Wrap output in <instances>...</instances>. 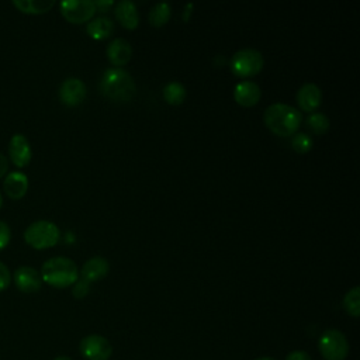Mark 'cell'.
I'll list each match as a JSON object with an SVG mask.
<instances>
[{
    "label": "cell",
    "instance_id": "cell-1",
    "mask_svg": "<svg viewBox=\"0 0 360 360\" xmlns=\"http://www.w3.org/2000/svg\"><path fill=\"white\" fill-rule=\"evenodd\" d=\"M266 127L278 136H291L301 125L302 114L287 103H273L263 112Z\"/></svg>",
    "mask_w": 360,
    "mask_h": 360
},
{
    "label": "cell",
    "instance_id": "cell-2",
    "mask_svg": "<svg viewBox=\"0 0 360 360\" xmlns=\"http://www.w3.org/2000/svg\"><path fill=\"white\" fill-rule=\"evenodd\" d=\"M100 90L111 101L127 103L135 96L136 86L127 70L111 68L103 73L100 79Z\"/></svg>",
    "mask_w": 360,
    "mask_h": 360
},
{
    "label": "cell",
    "instance_id": "cell-3",
    "mask_svg": "<svg viewBox=\"0 0 360 360\" xmlns=\"http://www.w3.org/2000/svg\"><path fill=\"white\" fill-rule=\"evenodd\" d=\"M41 278L55 288H66L79 280L76 263L65 256L48 259L41 267Z\"/></svg>",
    "mask_w": 360,
    "mask_h": 360
},
{
    "label": "cell",
    "instance_id": "cell-4",
    "mask_svg": "<svg viewBox=\"0 0 360 360\" xmlns=\"http://www.w3.org/2000/svg\"><path fill=\"white\" fill-rule=\"evenodd\" d=\"M59 236V228L46 219L35 221L24 231V240L34 249L52 248L58 243Z\"/></svg>",
    "mask_w": 360,
    "mask_h": 360
},
{
    "label": "cell",
    "instance_id": "cell-5",
    "mask_svg": "<svg viewBox=\"0 0 360 360\" xmlns=\"http://www.w3.org/2000/svg\"><path fill=\"white\" fill-rule=\"evenodd\" d=\"M264 65L260 51L255 48H243L236 51L231 59V69L239 77H250L257 75Z\"/></svg>",
    "mask_w": 360,
    "mask_h": 360
},
{
    "label": "cell",
    "instance_id": "cell-6",
    "mask_svg": "<svg viewBox=\"0 0 360 360\" xmlns=\"http://www.w3.org/2000/svg\"><path fill=\"white\" fill-rule=\"evenodd\" d=\"M318 349L325 360H345L349 354V342L340 330L328 329L321 335Z\"/></svg>",
    "mask_w": 360,
    "mask_h": 360
},
{
    "label": "cell",
    "instance_id": "cell-7",
    "mask_svg": "<svg viewBox=\"0 0 360 360\" xmlns=\"http://www.w3.org/2000/svg\"><path fill=\"white\" fill-rule=\"evenodd\" d=\"M79 352L86 360H108L112 354V345L101 335H87L79 343Z\"/></svg>",
    "mask_w": 360,
    "mask_h": 360
},
{
    "label": "cell",
    "instance_id": "cell-8",
    "mask_svg": "<svg viewBox=\"0 0 360 360\" xmlns=\"http://www.w3.org/2000/svg\"><path fill=\"white\" fill-rule=\"evenodd\" d=\"M62 15L72 24L89 21L96 13V4L91 0H63L59 4Z\"/></svg>",
    "mask_w": 360,
    "mask_h": 360
},
{
    "label": "cell",
    "instance_id": "cell-9",
    "mask_svg": "<svg viewBox=\"0 0 360 360\" xmlns=\"http://www.w3.org/2000/svg\"><path fill=\"white\" fill-rule=\"evenodd\" d=\"M86 94H87L86 84L83 83V80L77 77L65 79L59 87V98L68 107L80 104L86 98Z\"/></svg>",
    "mask_w": 360,
    "mask_h": 360
},
{
    "label": "cell",
    "instance_id": "cell-10",
    "mask_svg": "<svg viewBox=\"0 0 360 360\" xmlns=\"http://www.w3.org/2000/svg\"><path fill=\"white\" fill-rule=\"evenodd\" d=\"M13 281L20 291L27 294L38 291L42 285V278L39 271L31 266L17 267L13 274Z\"/></svg>",
    "mask_w": 360,
    "mask_h": 360
},
{
    "label": "cell",
    "instance_id": "cell-11",
    "mask_svg": "<svg viewBox=\"0 0 360 360\" xmlns=\"http://www.w3.org/2000/svg\"><path fill=\"white\" fill-rule=\"evenodd\" d=\"M8 158L17 167H24L31 160V146L22 134H14L8 142Z\"/></svg>",
    "mask_w": 360,
    "mask_h": 360
},
{
    "label": "cell",
    "instance_id": "cell-12",
    "mask_svg": "<svg viewBox=\"0 0 360 360\" xmlns=\"http://www.w3.org/2000/svg\"><path fill=\"white\" fill-rule=\"evenodd\" d=\"M322 101V90L315 83H305L297 91V103L307 112L315 111Z\"/></svg>",
    "mask_w": 360,
    "mask_h": 360
},
{
    "label": "cell",
    "instance_id": "cell-13",
    "mask_svg": "<svg viewBox=\"0 0 360 360\" xmlns=\"http://www.w3.org/2000/svg\"><path fill=\"white\" fill-rule=\"evenodd\" d=\"M262 91L257 83L252 80H242L233 89V98L243 107H252L260 100Z\"/></svg>",
    "mask_w": 360,
    "mask_h": 360
},
{
    "label": "cell",
    "instance_id": "cell-14",
    "mask_svg": "<svg viewBox=\"0 0 360 360\" xmlns=\"http://www.w3.org/2000/svg\"><path fill=\"white\" fill-rule=\"evenodd\" d=\"M108 270H110V264H108L107 259L103 256H94L84 262V264L80 269V276L84 281H87L90 284V283L104 278L107 276Z\"/></svg>",
    "mask_w": 360,
    "mask_h": 360
},
{
    "label": "cell",
    "instance_id": "cell-15",
    "mask_svg": "<svg viewBox=\"0 0 360 360\" xmlns=\"http://www.w3.org/2000/svg\"><path fill=\"white\" fill-rule=\"evenodd\" d=\"M3 188L7 197L11 200H18L25 195L28 190V177L21 172H11L6 176L3 181Z\"/></svg>",
    "mask_w": 360,
    "mask_h": 360
},
{
    "label": "cell",
    "instance_id": "cell-16",
    "mask_svg": "<svg viewBox=\"0 0 360 360\" xmlns=\"http://www.w3.org/2000/svg\"><path fill=\"white\" fill-rule=\"evenodd\" d=\"M108 60L115 66H122L129 62L132 56V46L125 38H115L107 46Z\"/></svg>",
    "mask_w": 360,
    "mask_h": 360
},
{
    "label": "cell",
    "instance_id": "cell-17",
    "mask_svg": "<svg viewBox=\"0 0 360 360\" xmlns=\"http://www.w3.org/2000/svg\"><path fill=\"white\" fill-rule=\"evenodd\" d=\"M115 17L121 22L122 27L128 30H134L139 24V14L136 6L131 0H121L115 4Z\"/></svg>",
    "mask_w": 360,
    "mask_h": 360
},
{
    "label": "cell",
    "instance_id": "cell-18",
    "mask_svg": "<svg viewBox=\"0 0 360 360\" xmlns=\"http://www.w3.org/2000/svg\"><path fill=\"white\" fill-rule=\"evenodd\" d=\"M86 31L94 39H104L114 31V24L108 17H97L87 22Z\"/></svg>",
    "mask_w": 360,
    "mask_h": 360
},
{
    "label": "cell",
    "instance_id": "cell-19",
    "mask_svg": "<svg viewBox=\"0 0 360 360\" xmlns=\"http://www.w3.org/2000/svg\"><path fill=\"white\" fill-rule=\"evenodd\" d=\"M13 6L21 13L27 14H42L49 11L53 6V0H13Z\"/></svg>",
    "mask_w": 360,
    "mask_h": 360
},
{
    "label": "cell",
    "instance_id": "cell-20",
    "mask_svg": "<svg viewBox=\"0 0 360 360\" xmlns=\"http://www.w3.org/2000/svg\"><path fill=\"white\" fill-rule=\"evenodd\" d=\"M170 18V4L166 1L156 3L152 6L148 14V20L153 27H162L165 25Z\"/></svg>",
    "mask_w": 360,
    "mask_h": 360
},
{
    "label": "cell",
    "instance_id": "cell-21",
    "mask_svg": "<svg viewBox=\"0 0 360 360\" xmlns=\"http://www.w3.org/2000/svg\"><path fill=\"white\" fill-rule=\"evenodd\" d=\"M186 87L180 83V82H169L165 87H163V97L169 104H181L186 98Z\"/></svg>",
    "mask_w": 360,
    "mask_h": 360
},
{
    "label": "cell",
    "instance_id": "cell-22",
    "mask_svg": "<svg viewBox=\"0 0 360 360\" xmlns=\"http://www.w3.org/2000/svg\"><path fill=\"white\" fill-rule=\"evenodd\" d=\"M343 308L354 318L360 315V287L350 288L343 297Z\"/></svg>",
    "mask_w": 360,
    "mask_h": 360
},
{
    "label": "cell",
    "instance_id": "cell-23",
    "mask_svg": "<svg viewBox=\"0 0 360 360\" xmlns=\"http://www.w3.org/2000/svg\"><path fill=\"white\" fill-rule=\"evenodd\" d=\"M308 129L315 135H322L329 129V118L323 112H312L307 118Z\"/></svg>",
    "mask_w": 360,
    "mask_h": 360
},
{
    "label": "cell",
    "instance_id": "cell-24",
    "mask_svg": "<svg viewBox=\"0 0 360 360\" xmlns=\"http://www.w3.org/2000/svg\"><path fill=\"white\" fill-rule=\"evenodd\" d=\"M291 146L298 153H307L312 148V138L304 132L294 134L291 138Z\"/></svg>",
    "mask_w": 360,
    "mask_h": 360
},
{
    "label": "cell",
    "instance_id": "cell-25",
    "mask_svg": "<svg viewBox=\"0 0 360 360\" xmlns=\"http://www.w3.org/2000/svg\"><path fill=\"white\" fill-rule=\"evenodd\" d=\"M89 288H90V284L87 281H84L83 278L77 280L75 284H73V290H72V294L75 298H83L87 295L89 292Z\"/></svg>",
    "mask_w": 360,
    "mask_h": 360
},
{
    "label": "cell",
    "instance_id": "cell-26",
    "mask_svg": "<svg viewBox=\"0 0 360 360\" xmlns=\"http://www.w3.org/2000/svg\"><path fill=\"white\" fill-rule=\"evenodd\" d=\"M11 283V274H10V270L8 267L0 262V291L6 290Z\"/></svg>",
    "mask_w": 360,
    "mask_h": 360
},
{
    "label": "cell",
    "instance_id": "cell-27",
    "mask_svg": "<svg viewBox=\"0 0 360 360\" xmlns=\"http://www.w3.org/2000/svg\"><path fill=\"white\" fill-rule=\"evenodd\" d=\"M11 238V231L4 221H0V250H3Z\"/></svg>",
    "mask_w": 360,
    "mask_h": 360
},
{
    "label": "cell",
    "instance_id": "cell-28",
    "mask_svg": "<svg viewBox=\"0 0 360 360\" xmlns=\"http://www.w3.org/2000/svg\"><path fill=\"white\" fill-rule=\"evenodd\" d=\"M285 360H312L311 356L304 350H294L285 356Z\"/></svg>",
    "mask_w": 360,
    "mask_h": 360
},
{
    "label": "cell",
    "instance_id": "cell-29",
    "mask_svg": "<svg viewBox=\"0 0 360 360\" xmlns=\"http://www.w3.org/2000/svg\"><path fill=\"white\" fill-rule=\"evenodd\" d=\"M7 169H8V160L3 153H0V179L6 174Z\"/></svg>",
    "mask_w": 360,
    "mask_h": 360
},
{
    "label": "cell",
    "instance_id": "cell-30",
    "mask_svg": "<svg viewBox=\"0 0 360 360\" xmlns=\"http://www.w3.org/2000/svg\"><path fill=\"white\" fill-rule=\"evenodd\" d=\"M94 4H96V8L97 7H100L101 10H105L107 7H110V6H112V1L111 0H108V1H104V0H100V1H94Z\"/></svg>",
    "mask_w": 360,
    "mask_h": 360
},
{
    "label": "cell",
    "instance_id": "cell-31",
    "mask_svg": "<svg viewBox=\"0 0 360 360\" xmlns=\"http://www.w3.org/2000/svg\"><path fill=\"white\" fill-rule=\"evenodd\" d=\"M255 360H276L274 357H270V356H262V357H257Z\"/></svg>",
    "mask_w": 360,
    "mask_h": 360
},
{
    "label": "cell",
    "instance_id": "cell-32",
    "mask_svg": "<svg viewBox=\"0 0 360 360\" xmlns=\"http://www.w3.org/2000/svg\"><path fill=\"white\" fill-rule=\"evenodd\" d=\"M53 360H72V359L68 357V356H58V357H55Z\"/></svg>",
    "mask_w": 360,
    "mask_h": 360
},
{
    "label": "cell",
    "instance_id": "cell-33",
    "mask_svg": "<svg viewBox=\"0 0 360 360\" xmlns=\"http://www.w3.org/2000/svg\"><path fill=\"white\" fill-rule=\"evenodd\" d=\"M1 205H3V195H1V193H0V208H1Z\"/></svg>",
    "mask_w": 360,
    "mask_h": 360
}]
</instances>
